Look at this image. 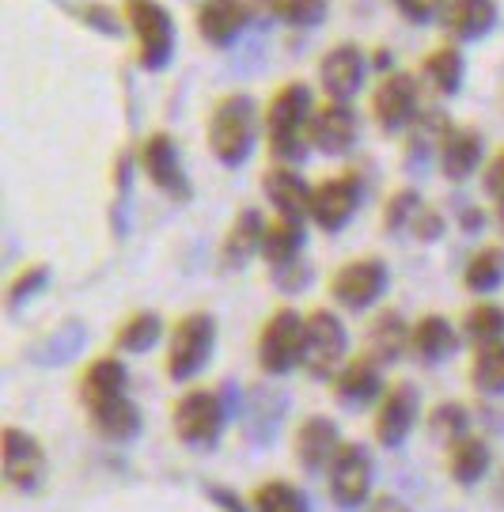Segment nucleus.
I'll return each instance as SVG.
<instances>
[{
    "label": "nucleus",
    "instance_id": "a878e982",
    "mask_svg": "<svg viewBox=\"0 0 504 512\" xmlns=\"http://www.w3.org/2000/svg\"><path fill=\"white\" fill-rule=\"evenodd\" d=\"M410 323L398 311H379V319L368 327V353L379 368L395 365L402 353H410Z\"/></svg>",
    "mask_w": 504,
    "mask_h": 512
},
{
    "label": "nucleus",
    "instance_id": "9b49d317",
    "mask_svg": "<svg viewBox=\"0 0 504 512\" xmlns=\"http://www.w3.org/2000/svg\"><path fill=\"white\" fill-rule=\"evenodd\" d=\"M141 167L144 175L152 179V186L167 194L171 202H190L194 198V186L186 179V167H182V156H179V145H175V137L171 133H152L148 141L141 145Z\"/></svg>",
    "mask_w": 504,
    "mask_h": 512
},
{
    "label": "nucleus",
    "instance_id": "6ab92c4d",
    "mask_svg": "<svg viewBox=\"0 0 504 512\" xmlns=\"http://www.w3.org/2000/svg\"><path fill=\"white\" fill-rule=\"evenodd\" d=\"M338 448H342V433L323 414L304 418L296 425V433H292V452H296V463L304 471H326L334 463V456H338Z\"/></svg>",
    "mask_w": 504,
    "mask_h": 512
},
{
    "label": "nucleus",
    "instance_id": "412c9836",
    "mask_svg": "<svg viewBox=\"0 0 504 512\" xmlns=\"http://www.w3.org/2000/svg\"><path fill=\"white\" fill-rule=\"evenodd\" d=\"M330 387H334V403L345 406V410H360V406L383 399L379 395L383 391V376H379V365L372 357H349L338 368V376L330 380Z\"/></svg>",
    "mask_w": 504,
    "mask_h": 512
},
{
    "label": "nucleus",
    "instance_id": "2eb2a0df",
    "mask_svg": "<svg viewBox=\"0 0 504 512\" xmlns=\"http://www.w3.org/2000/svg\"><path fill=\"white\" fill-rule=\"evenodd\" d=\"M254 19V0H205L198 8V35L216 50H228Z\"/></svg>",
    "mask_w": 504,
    "mask_h": 512
},
{
    "label": "nucleus",
    "instance_id": "f704fd0d",
    "mask_svg": "<svg viewBox=\"0 0 504 512\" xmlns=\"http://www.w3.org/2000/svg\"><path fill=\"white\" fill-rule=\"evenodd\" d=\"M470 384H474V391H482V395H501L504 391V342L474 346Z\"/></svg>",
    "mask_w": 504,
    "mask_h": 512
},
{
    "label": "nucleus",
    "instance_id": "7ed1b4c3",
    "mask_svg": "<svg viewBox=\"0 0 504 512\" xmlns=\"http://www.w3.org/2000/svg\"><path fill=\"white\" fill-rule=\"evenodd\" d=\"M122 19L137 38V65L144 73H160L175 57V16L160 0H126Z\"/></svg>",
    "mask_w": 504,
    "mask_h": 512
},
{
    "label": "nucleus",
    "instance_id": "ea45409f",
    "mask_svg": "<svg viewBox=\"0 0 504 512\" xmlns=\"http://www.w3.org/2000/svg\"><path fill=\"white\" fill-rule=\"evenodd\" d=\"M46 285H50V266H27V270L8 285V304L19 308L23 300H31V296H35L38 289H46Z\"/></svg>",
    "mask_w": 504,
    "mask_h": 512
},
{
    "label": "nucleus",
    "instance_id": "4be33fe9",
    "mask_svg": "<svg viewBox=\"0 0 504 512\" xmlns=\"http://www.w3.org/2000/svg\"><path fill=\"white\" fill-rule=\"evenodd\" d=\"M129 395V368L126 361H118L114 353H103L95 357L84 376H80V403L84 410H95V406H107L114 399Z\"/></svg>",
    "mask_w": 504,
    "mask_h": 512
},
{
    "label": "nucleus",
    "instance_id": "c03bdc74",
    "mask_svg": "<svg viewBox=\"0 0 504 512\" xmlns=\"http://www.w3.org/2000/svg\"><path fill=\"white\" fill-rule=\"evenodd\" d=\"M307 262L304 258H296V262H288L281 270H273V281H277V289H285V293H296V289H304L307 285Z\"/></svg>",
    "mask_w": 504,
    "mask_h": 512
},
{
    "label": "nucleus",
    "instance_id": "c756f323",
    "mask_svg": "<svg viewBox=\"0 0 504 512\" xmlns=\"http://www.w3.org/2000/svg\"><path fill=\"white\" fill-rule=\"evenodd\" d=\"M254 12L266 19H277L285 27L307 31V27H319L330 12V0H254Z\"/></svg>",
    "mask_w": 504,
    "mask_h": 512
},
{
    "label": "nucleus",
    "instance_id": "4468645a",
    "mask_svg": "<svg viewBox=\"0 0 504 512\" xmlns=\"http://www.w3.org/2000/svg\"><path fill=\"white\" fill-rule=\"evenodd\" d=\"M360 133V118L349 103H338V99H326L311 110V126H307V141L311 148H319L323 156H345L349 148L357 145Z\"/></svg>",
    "mask_w": 504,
    "mask_h": 512
},
{
    "label": "nucleus",
    "instance_id": "5701e85b",
    "mask_svg": "<svg viewBox=\"0 0 504 512\" xmlns=\"http://www.w3.org/2000/svg\"><path fill=\"white\" fill-rule=\"evenodd\" d=\"M482 156H486V141H482V133L478 129H467V126H451V133L444 137V145H440V171H444V179L451 183H467L470 175L482 167Z\"/></svg>",
    "mask_w": 504,
    "mask_h": 512
},
{
    "label": "nucleus",
    "instance_id": "20e7f679",
    "mask_svg": "<svg viewBox=\"0 0 504 512\" xmlns=\"http://www.w3.org/2000/svg\"><path fill=\"white\" fill-rule=\"evenodd\" d=\"M216 349V319L209 311H186L179 323L167 334V376L175 384H186L194 380L201 368L209 365Z\"/></svg>",
    "mask_w": 504,
    "mask_h": 512
},
{
    "label": "nucleus",
    "instance_id": "58836bf2",
    "mask_svg": "<svg viewBox=\"0 0 504 512\" xmlns=\"http://www.w3.org/2000/svg\"><path fill=\"white\" fill-rule=\"evenodd\" d=\"M421 209H425V205L417 198V190H398V194H391L387 209H383V228H387V232H406V228H414V220Z\"/></svg>",
    "mask_w": 504,
    "mask_h": 512
},
{
    "label": "nucleus",
    "instance_id": "f257e3e1",
    "mask_svg": "<svg viewBox=\"0 0 504 512\" xmlns=\"http://www.w3.org/2000/svg\"><path fill=\"white\" fill-rule=\"evenodd\" d=\"M311 110H315V99H311V88L304 80H288L273 92L262 122H266V141H270V152L277 164L304 160V152L311 148V141H307Z\"/></svg>",
    "mask_w": 504,
    "mask_h": 512
},
{
    "label": "nucleus",
    "instance_id": "f03ea898",
    "mask_svg": "<svg viewBox=\"0 0 504 512\" xmlns=\"http://www.w3.org/2000/svg\"><path fill=\"white\" fill-rule=\"evenodd\" d=\"M258 103L247 92H228L216 99L209 114V152L216 164L243 167L258 141Z\"/></svg>",
    "mask_w": 504,
    "mask_h": 512
},
{
    "label": "nucleus",
    "instance_id": "72a5a7b5",
    "mask_svg": "<svg viewBox=\"0 0 504 512\" xmlns=\"http://www.w3.org/2000/svg\"><path fill=\"white\" fill-rule=\"evenodd\" d=\"M163 338V319L156 311H133L114 334V346L122 353H148Z\"/></svg>",
    "mask_w": 504,
    "mask_h": 512
},
{
    "label": "nucleus",
    "instance_id": "79ce46f5",
    "mask_svg": "<svg viewBox=\"0 0 504 512\" xmlns=\"http://www.w3.org/2000/svg\"><path fill=\"white\" fill-rule=\"evenodd\" d=\"M482 186H486V194L493 198V205H497V220H501V228H504V148L486 164Z\"/></svg>",
    "mask_w": 504,
    "mask_h": 512
},
{
    "label": "nucleus",
    "instance_id": "f3484780",
    "mask_svg": "<svg viewBox=\"0 0 504 512\" xmlns=\"http://www.w3.org/2000/svg\"><path fill=\"white\" fill-rule=\"evenodd\" d=\"M417 425V387L414 384H391L383 391V399L376 406V421L372 433L383 448H398L410 437V429Z\"/></svg>",
    "mask_w": 504,
    "mask_h": 512
},
{
    "label": "nucleus",
    "instance_id": "423d86ee",
    "mask_svg": "<svg viewBox=\"0 0 504 512\" xmlns=\"http://www.w3.org/2000/svg\"><path fill=\"white\" fill-rule=\"evenodd\" d=\"M345 327L338 311L330 308H311L304 315V368L315 380H334L338 368L345 365Z\"/></svg>",
    "mask_w": 504,
    "mask_h": 512
},
{
    "label": "nucleus",
    "instance_id": "49530a36",
    "mask_svg": "<svg viewBox=\"0 0 504 512\" xmlns=\"http://www.w3.org/2000/svg\"><path fill=\"white\" fill-rule=\"evenodd\" d=\"M368 512H410V505L402 501V497L395 494H379L372 505H368Z\"/></svg>",
    "mask_w": 504,
    "mask_h": 512
},
{
    "label": "nucleus",
    "instance_id": "6e6552de",
    "mask_svg": "<svg viewBox=\"0 0 504 512\" xmlns=\"http://www.w3.org/2000/svg\"><path fill=\"white\" fill-rule=\"evenodd\" d=\"M0 467H4V482L19 490V494H35L46 482V452L27 429L8 425L0 433Z\"/></svg>",
    "mask_w": 504,
    "mask_h": 512
},
{
    "label": "nucleus",
    "instance_id": "c85d7f7f",
    "mask_svg": "<svg viewBox=\"0 0 504 512\" xmlns=\"http://www.w3.org/2000/svg\"><path fill=\"white\" fill-rule=\"evenodd\" d=\"M304 255V224L300 220L277 217L266 224V239H262V258L270 270H281L288 262Z\"/></svg>",
    "mask_w": 504,
    "mask_h": 512
},
{
    "label": "nucleus",
    "instance_id": "bb28decb",
    "mask_svg": "<svg viewBox=\"0 0 504 512\" xmlns=\"http://www.w3.org/2000/svg\"><path fill=\"white\" fill-rule=\"evenodd\" d=\"M489 463H493L489 444L482 437H474V433L448 444V475L455 478L459 486H478V482L489 475Z\"/></svg>",
    "mask_w": 504,
    "mask_h": 512
},
{
    "label": "nucleus",
    "instance_id": "2f4dec72",
    "mask_svg": "<svg viewBox=\"0 0 504 512\" xmlns=\"http://www.w3.org/2000/svg\"><path fill=\"white\" fill-rule=\"evenodd\" d=\"M463 285H467L474 296H489L504 285V247L489 243L482 251H474L463 270Z\"/></svg>",
    "mask_w": 504,
    "mask_h": 512
},
{
    "label": "nucleus",
    "instance_id": "7c9ffc66",
    "mask_svg": "<svg viewBox=\"0 0 504 512\" xmlns=\"http://www.w3.org/2000/svg\"><path fill=\"white\" fill-rule=\"evenodd\" d=\"M421 76L429 80V88L436 95H455L463 88V76H467V61L459 54V46H436L425 65H421Z\"/></svg>",
    "mask_w": 504,
    "mask_h": 512
},
{
    "label": "nucleus",
    "instance_id": "a19ab883",
    "mask_svg": "<svg viewBox=\"0 0 504 512\" xmlns=\"http://www.w3.org/2000/svg\"><path fill=\"white\" fill-rule=\"evenodd\" d=\"M398 16L417 23V27H425L432 19L444 16V8H448V0H395Z\"/></svg>",
    "mask_w": 504,
    "mask_h": 512
},
{
    "label": "nucleus",
    "instance_id": "9d476101",
    "mask_svg": "<svg viewBox=\"0 0 504 512\" xmlns=\"http://www.w3.org/2000/svg\"><path fill=\"white\" fill-rule=\"evenodd\" d=\"M326 486L338 509H360L372 497V456L364 444H342L326 467Z\"/></svg>",
    "mask_w": 504,
    "mask_h": 512
},
{
    "label": "nucleus",
    "instance_id": "f8f14e48",
    "mask_svg": "<svg viewBox=\"0 0 504 512\" xmlns=\"http://www.w3.org/2000/svg\"><path fill=\"white\" fill-rule=\"evenodd\" d=\"M360 198H364L360 175H349V171L330 175L311 194V224H319V232H342L345 224L357 217Z\"/></svg>",
    "mask_w": 504,
    "mask_h": 512
},
{
    "label": "nucleus",
    "instance_id": "dca6fc26",
    "mask_svg": "<svg viewBox=\"0 0 504 512\" xmlns=\"http://www.w3.org/2000/svg\"><path fill=\"white\" fill-rule=\"evenodd\" d=\"M364 73H368V61L357 42H338L319 61V84H323L326 99H338V103H349L360 92Z\"/></svg>",
    "mask_w": 504,
    "mask_h": 512
},
{
    "label": "nucleus",
    "instance_id": "e433bc0d",
    "mask_svg": "<svg viewBox=\"0 0 504 512\" xmlns=\"http://www.w3.org/2000/svg\"><path fill=\"white\" fill-rule=\"evenodd\" d=\"M463 334H467L474 346L504 342V308L501 304H474L463 315Z\"/></svg>",
    "mask_w": 504,
    "mask_h": 512
},
{
    "label": "nucleus",
    "instance_id": "0eeeda50",
    "mask_svg": "<svg viewBox=\"0 0 504 512\" xmlns=\"http://www.w3.org/2000/svg\"><path fill=\"white\" fill-rule=\"evenodd\" d=\"M171 425H175V437L186 448H213L220 433H224V399L216 395L213 387H198V391H186L179 395V403L171 410Z\"/></svg>",
    "mask_w": 504,
    "mask_h": 512
},
{
    "label": "nucleus",
    "instance_id": "1a4fd4ad",
    "mask_svg": "<svg viewBox=\"0 0 504 512\" xmlns=\"http://www.w3.org/2000/svg\"><path fill=\"white\" fill-rule=\"evenodd\" d=\"M387 281H391V270L383 258H353L330 277V296L345 311H364L387 293Z\"/></svg>",
    "mask_w": 504,
    "mask_h": 512
},
{
    "label": "nucleus",
    "instance_id": "39448f33",
    "mask_svg": "<svg viewBox=\"0 0 504 512\" xmlns=\"http://www.w3.org/2000/svg\"><path fill=\"white\" fill-rule=\"evenodd\" d=\"M304 365V315L296 308H277L258 330V368L266 376H288Z\"/></svg>",
    "mask_w": 504,
    "mask_h": 512
},
{
    "label": "nucleus",
    "instance_id": "aec40b11",
    "mask_svg": "<svg viewBox=\"0 0 504 512\" xmlns=\"http://www.w3.org/2000/svg\"><path fill=\"white\" fill-rule=\"evenodd\" d=\"M262 190H266V202L277 209V217L288 220H311V194L315 186H307V179L288 164H277L262 175Z\"/></svg>",
    "mask_w": 504,
    "mask_h": 512
},
{
    "label": "nucleus",
    "instance_id": "37998d69",
    "mask_svg": "<svg viewBox=\"0 0 504 512\" xmlns=\"http://www.w3.org/2000/svg\"><path fill=\"white\" fill-rule=\"evenodd\" d=\"M84 23H88L91 31H99V35H122V19H118V12H110L107 4H88L84 8Z\"/></svg>",
    "mask_w": 504,
    "mask_h": 512
},
{
    "label": "nucleus",
    "instance_id": "cd10ccee",
    "mask_svg": "<svg viewBox=\"0 0 504 512\" xmlns=\"http://www.w3.org/2000/svg\"><path fill=\"white\" fill-rule=\"evenodd\" d=\"M88 418L91 429L103 440H114V444H126V440L141 433V410L129 395H122V399H114L107 406H95V410H88Z\"/></svg>",
    "mask_w": 504,
    "mask_h": 512
},
{
    "label": "nucleus",
    "instance_id": "b1692460",
    "mask_svg": "<svg viewBox=\"0 0 504 512\" xmlns=\"http://www.w3.org/2000/svg\"><path fill=\"white\" fill-rule=\"evenodd\" d=\"M440 23L455 42H478L497 27V4L493 0H448Z\"/></svg>",
    "mask_w": 504,
    "mask_h": 512
},
{
    "label": "nucleus",
    "instance_id": "c9c22d12",
    "mask_svg": "<svg viewBox=\"0 0 504 512\" xmlns=\"http://www.w3.org/2000/svg\"><path fill=\"white\" fill-rule=\"evenodd\" d=\"M251 512H307V497L285 478H266L251 494Z\"/></svg>",
    "mask_w": 504,
    "mask_h": 512
},
{
    "label": "nucleus",
    "instance_id": "a18cd8bd",
    "mask_svg": "<svg viewBox=\"0 0 504 512\" xmlns=\"http://www.w3.org/2000/svg\"><path fill=\"white\" fill-rule=\"evenodd\" d=\"M436 232H444V220H440V213H432V209H421L414 220V236L417 239H436Z\"/></svg>",
    "mask_w": 504,
    "mask_h": 512
},
{
    "label": "nucleus",
    "instance_id": "de8ad7c7",
    "mask_svg": "<svg viewBox=\"0 0 504 512\" xmlns=\"http://www.w3.org/2000/svg\"><path fill=\"white\" fill-rule=\"evenodd\" d=\"M213 497H216V501H220V505H224V509H232V512H243V509H239V501H235L232 494H224V490H213Z\"/></svg>",
    "mask_w": 504,
    "mask_h": 512
},
{
    "label": "nucleus",
    "instance_id": "a211bd4d",
    "mask_svg": "<svg viewBox=\"0 0 504 512\" xmlns=\"http://www.w3.org/2000/svg\"><path fill=\"white\" fill-rule=\"evenodd\" d=\"M262 239H266V217L258 209H239L232 220V228L220 239V270H243L251 266L254 258L262 255Z\"/></svg>",
    "mask_w": 504,
    "mask_h": 512
},
{
    "label": "nucleus",
    "instance_id": "393cba45",
    "mask_svg": "<svg viewBox=\"0 0 504 512\" xmlns=\"http://www.w3.org/2000/svg\"><path fill=\"white\" fill-rule=\"evenodd\" d=\"M455 349H459V330L451 327V319L444 315H421L410 330V353L425 365L448 361L455 357Z\"/></svg>",
    "mask_w": 504,
    "mask_h": 512
},
{
    "label": "nucleus",
    "instance_id": "4c0bfd02",
    "mask_svg": "<svg viewBox=\"0 0 504 512\" xmlns=\"http://www.w3.org/2000/svg\"><path fill=\"white\" fill-rule=\"evenodd\" d=\"M429 429H432V437H440L444 444H451V440H459V437H467V433H470L467 406H463V403H440L429 414Z\"/></svg>",
    "mask_w": 504,
    "mask_h": 512
},
{
    "label": "nucleus",
    "instance_id": "473e14b6",
    "mask_svg": "<svg viewBox=\"0 0 504 512\" xmlns=\"http://www.w3.org/2000/svg\"><path fill=\"white\" fill-rule=\"evenodd\" d=\"M410 137H406V148H414L406 160H429V156H440V145H444V137L451 133V122L448 114H436V110H425V114H417L414 126L406 129Z\"/></svg>",
    "mask_w": 504,
    "mask_h": 512
},
{
    "label": "nucleus",
    "instance_id": "ddd939ff",
    "mask_svg": "<svg viewBox=\"0 0 504 512\" xmlns=\"http://www.w3.org/2000/svg\"><path fill=\"white\" fill-rule=\"evenodd\" d=\"M421 114L417 110V80L414 73H387L379 80V88L372 92V118H376V126L387 133V137H395L402 129L414 126V118Z\"/></svg>",
    "mask_w": 504,
    "mask_h": 512
}]
</instances>
